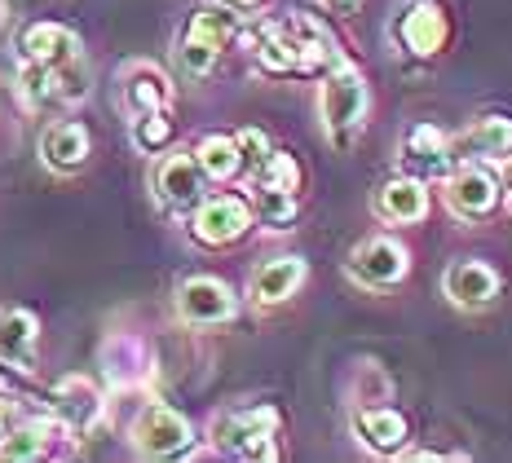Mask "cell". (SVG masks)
<instances>
[{"instance_id":"obj_1","label":"cell","mask_w":512,"mask_h":463,"mask_svg":"<svg viewBox=\"0 0 512 463\" xmlns=\"http://www.w3.org/2000/svg\"><path fill=\"white\" fill-rule=\"evenodd\" d=\"M367 106H371V93H367V80L358 75V67L336 62L323 80V93H318V111H323L327 137H332L336 146H349V137L367 120Z\"/></svg>"},{"instance_id":"obj_2","label":"cell","mask_w":512,"mask_h":463,"mask_svg":"<svg viewBox=\"0 0 512 463\" xmlns=\"http://www.w3.org/2000/svg\"><path fill=\"white\" fill-rule=\"evenodd\" d=\"M274 428H279V411L274 406H256V411H230L212 424V441L230 455L243 459H274Z\"/></svg>"},{"instance_id":"obj_3","label":"cell","mask_w":512,"mask_h":463,"mask_svg":"<svg viewBox=\"0 0 512 463\" xmlns=\"http://www.w3.org/2000/svg\"><path fill=\"white\" fill-rule=\"evenodd\" d=\"M252 203L239 199V195H217V199H204L190 221V234H195L204 247H226L234 239H243L252 225Z\"/></svg>"},{"instance_id":"obj_4","label":"cell","mask_w":512,"mask_h":463,"mask_svg":"<svg viewBox=\"0 0 512 463\" xmlns=\"http://www.w3.org/2000/svg\"><path fill=\"white\" fill-rule=\"evenodd\" d=\"M190 441H195L190 424L177 411H168V406H146V411L137 415V424H133V446L142 450V455H151V459L186 455Z\"/></svg>"},{"instance_id":"obj_5","label":"cell","mask_w":512,"mask_h":463,"mask_svg":"<svg viewBox=\"0 0 512 463\" xmlns=\"http://www.w3.org/2000/svg\"><path fill=\"white\" fill-rule=\"evenodd\" d=\"M499 195H504L499 181L477 164H464L446 177V208H451L460 221H486L490 212L499 208Z\"/></svg>"},{"instance_id":"obj_6","label":"cell","mask_w":512,"mask_h":463,"mask_svg":"<svg viewBox=\"0 0 512 463\" xmlns=\"http://www.w3.org/2000/svg\"><path fill=\"white\" fill-rule=\"evenodd\" d=\"M407 269H411L407 247L393 239H367L349 252V278H358L362 287H393L407 278Z\"/></svg>"},{"instance_id":"obj_7","label":"cell","mask_w":512,"mask_h":463,"mask_svg":"<svg viewBox=\"0 0 512 463\" xmlns=\"http://www.w3.org/2000/svg\"><path fill=\"white\" fill-rule=\"evenodd\" d=\"M177 309L190 327H217L234 318V292L221 278H186L177 292Z\"/></svg>"},{"instance_id":"obj_8","label":"cell","mask_w":512,"mask_h":463,"mask_svg":"<svg viewBox=\"0 0 512 463\" xmlns=\"http://www.w3.org/2000/svg\"><path fill=\"white\" fill-rule=\"evenodd\" d=\"M442 292L460 309H486L499 296V274L486 261H455L442 274Z\"/></svg>"},{"instance_id":"obj_9","label":"cell","mask_w":512,"mask_h":463,"mask_svg":"<svg viewBox=\"0 0 512 463\" xmlns=\"http://www.w3.org/2000/svg\"><path fill=\"white\" fill-rule=\"evenodd\" d=\"M512 155V120L504 115H486L460 137H451V159L455 164H473V159H504Z\"/></svg>"},{"instance_id":"obj_10","label":"cell","mask_w":512,"mask_h":463,"mask_svg":"<svg viewBox=\"0 0 512 463\" xmlns=\"http://www.w3.org/2000/svg\"><path fill=\"white\" fill-rule=\"evenodd\" d=\"M398 36H402V45H407V53H415V58H433V53L446 49L451 27H446V14L433 5V0H420V5H411L407 14H402Z\"/></svg>"},{"instance_id":"obj_11","label":"cell","mask_w":512,"mask_h":463,"mask_svg":"<svg viewBox=\"0 0 512 463\" xmlns=\"http://www.w3.org/2000/svg\"><path fill=\"white\" fill-rule=\"evenodd\" d=\"M204 177L208 172L199 168L195 155H168L155 172V190H159V199L173 203V208H190V203L204 199Z\"/></svg>"},{"instance_id":"obj_12","label":"cell","mask_w":512,"mask_h":463,"mask_svg":"<svg viewBox=\"0 0 512 463\" xmlns=\"http://www.w3.org/2000/svg\"><path fill=\"white\" fill-rule=\"evenodd\" d=\"M376 212L389 225H415L429 217V190L415 177H393L376 190Z\"/></svg>"},{"instance_id":"obj_13","label":"cell","mask_w":512,"mask_h":463,"mask_svg":"<svg viewBox=\"0 0 512 463\" xmlns=\"http://www.w3.org/2000/svg\"><path fill=\"white\" fill-rule=\"evenodd\" d=\"M354 433L376 455H402L407 450V419L389 406H362L354 415Z\"/></svg>"},{"instance_id":"obj_14","label":"cell","mask_w":512,"mask_h":463,"mask_svg":"<svg viewBox=\"0 0 512 463\" xmlns=\"http://www.w3.org/2000/svg\"><path fill=\"white\" fill-rule=\"evenodd\" d=\"M305 283V261L301 256H279V261H265L261 269L252 274V300L256 305H283L301 292Z\"/></svg>"},{"instance_id":"obj_15","label":"cell","mask_w":512,"mask_h":463,"mask_svg":"<svg viewBox=\"0 0 512 463\" xmlns=\"http://www.w3.org/2000/svg\"><path fill=\"white\" fill-rule=\"evenodd\" d=\"M402 159L407 168H415L420 177H451V142L437 133L433 124H415L407 133V146H402Z\"/></svg>"},{"instance_id":"obj_16","label":"cell","mask_w":512,"mask_h":463,"mask_svg":"<svg viewBox=\"0 0 512 463\" xmlns=\"http://www.w3.org/2000/svg\"><path fill=\"white\" fill-rule=\"evenodd\" d=\"M40 336V322L27 309H0V362L31 366V344Z\"/></svg>"},{"instance_id":"obj_17","label":"cell","mask_w":512,"mask_h":463,"mask_svg":"<svg viewBox=\"0 0 512 463\" xmlns=\"http://www.w3.org/2000/svg\"><path fill=\"white\" fill-rule=\"evenodd\" d=\"M40 155L53 172H76L89 159V133L80 124H53L40 142Z\"/></svg>"},{"instance_id":"obj_18","label":"cell","mask_w":512,"mask_h":463,"mask_svg":"<svg viewBox=\"0 0 512 463\" xmlns=\"http://www.w3.org/2000/svg\"><path fill=\"white\" fill-rule=\"evenodd\" d=\"M23 53L27 62H40V67H58V62L76 58L80 53V40L71 36L67 27H53V23H36L23 36Z\"/></svg>"},{"instance_id":"obj_19","label":"cell","mask_w":512,"mask_h":463,"mask_svg":"<svg viewBox=\"0 0 512 463\" xmlns=\"http://www.w3.org/2000/svg\"><path fill=\"white\" fill-rule=\"evenodd\" d=\"M124 102H128V111H133V120H137V115L164 111V106L173 102V89H168V80L155 67H133L128 71V80H124Z\"/></svg>"},{"instance_id":"obj_20","label":"cell","mask_w":512,"mask_h":463,"mask_svg":"<svg viewBox=\"0 0 512 463\" xmlns=\"http://www.w3.org/2000/svg\"><path fill=\"white\" fill-rule=\"evenodd\" d=\"M98 411H102V402L89 380H62L58 393H53V415L71 428H89V419Z\"/></svg>"},{"instance_id":"obj_21","label":"cell","mask_w":512,"mask_h":463,"mask_svg":"<svg viewBox=\"0 0 512 463\" xmlns=\"http://www.w3.org/2000/svg\"><path fill=\"white\" fill-rule=\"evenodd\" d=\"M186 36L204 40L212 49H226L234 36H239V14H234L230 5H212V9H199L195 18H190Z\"/></svg>"},{"instance_id":"obj_22","label":"cell","mask_w":512,"mask_h":463,"mask_svg":"<svg viewBox=\"0 0 512 463\" xmlns=\"http://www.w3.org/2000/svg\"><path fill=\"white\" fill-rule=\"evenodd\" d=\"M195 159H199V168H204L208 177L226 181V177H234V172L243 168V150H239V137H221V133H212V137H204V142H199Z\"/></svg>"},{"instance_id":"obj_23","label":"cell","mask_w":512,"mask_h":463,"mask_svg":"<svg viewBox=\"0 0 512 463\" xmlns=\"http://www.w3.org/2000/svg\"><path fill=\"white\" fill-rule=\"evenodd\" d=\"M252 208H256V217H261V225H270V230H287V225L296 221V195L292 190L256 186Z\"/></svg>"},{"instance_id":"obj_24","label":"cell","mask_w":512,"mask_h":463,"mask_svg":"<svg viewBox=\"0 0 512 463\" xmlns=\"http://www.w3.org/2000/svg\"><path fill=\"white\" fill-rule=\"evenodd\" d=\"M256 186H274V190H301V164H296L287 150H270V159H265V168L256 172Z\"/></svg>"},{"instance_id":"obj_25","label":"cell","mask_w":512,"mask_h":463,"mask_svg":"<svg viewBox=\"0 0 512 463\" xmlns=\"http://www.w3.org/2000/svg\"><path fill=\"white\" fill-rule=\"evenodd\" d=\"M40 450H45V428L40 424H23L0 441V459H36Z\"/></svg>"},{"instance_id":"obj_26","label":"cell","mask_w":512,"mask_h":463,"mask_svg":"<svg viewBox=\"0 0 512 463\" xmlns=\"http://www.w3.org/2000/svg\"><path fill=\"white\" fill-rule=\"evenodd\" d=\"M217 53H221V49L204 45V40L181 36V45H177V62H181V71H186L190 80H199V75H208L212 67H217Z\"/></svg>"},{"instance_id":"obj_27","label":"cell","mask_w":512,"mask_h":463,"mask_svg":"<svg viewBox=\"0 0 512 463\" xmlns=\"http://www.w3.org/2000/svg\"><path fill=\"white\" fill-rule=\"evenodd\" d=\"M133 142L142 150H159L173 142V124H168L164 111H151V115H137L133 120Z\"/></svg>"},{"instance_id":"obj_28","label":"cell","mask_w":512,"mask_h":463,"mask_svg":"<svg viewBox=\"0 0 512 463\" xmlns=\"http://www.w3.org/2000/svg\"><path fill=\"white\" fill-rule=\"evenodd\" d=\"M239 150H243V168H252V177H256V172L265 168V159H270V137H265L261 128H243Z\"/></svg>"},{"instance_id":"obj_29","label":"cell","mask_w":512,"mask_h":463,"mask_svg":"<svg viewBox=\"0 0 512 463\" xmlns=\"http://www.w3.org/2000/svg\"><path fill=\"white\" fill-rule=\"evenodd\" d=\"M327 9H332V14H340V18H349V14H358V5L362 0H323Z\"/></svg>"},{"instance_id":"obj_30","label":"cell","mask_w":512,"mask_h":463,"mask_svg":"<svg viewBox=\"0 0 512 463\" xmlns=\"http://www.w3.org/2000/svg\"><path fill=\"white\" fill-rule=\"evenodd\" d=\"M504 199H508V208H512V155L504 159Z\"/></svg>"},{"instance_id":"obj_31","label":"cell","mask_w":512,"mask_h":463,"mask_svg":"<svg viewBox=\"0 0 512 463\" xmlns=\"http://www.w3.org/2000/svg\"><path fill=\"white\" fill-rule=\"evenodd\" d=\"M221 5H230V9H261L265 0H221Z\"/></svg>"}]
</instances>
